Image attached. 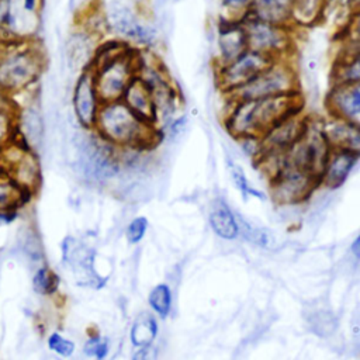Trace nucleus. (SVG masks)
Here are the masks:
<instances>
[{"label":"nucleus","mask_w":360,"mask_h":360,"mask_svg":"<svg viewBox=\"0 0 360 360\" xmlns=\"http://www.w3.org/2000/svg\"><path fill=\"white\" fill-rule=\"evenodd\" d=\"M105 15L108 28L125 44L136 49H148L156 44V28L131 7L114 4Z\"/></svg>","instance_id":"nucleus-8"},{"label":"nucleus","mask_w":360,"mask_h":360,"mask_svg":"<svg viewBox=\"0 0 360 360\" xmlns=\"http://www.w3.org/2000/svg\"><path fill=\"white\" fill-rule=\"evenodd\" d=\"M242 152L249 156L253 162H256L260 155H262V136H257V135H249V136H242V138H238L235 139Z\"/></svg>","instance_id":"nucleus-37"},{"label":"nucleus","mask_w":360,"mask_h":360,"mask_svg":"<svg viewBox=\"0 0 360 360\" xmlns=\"http://www.w3.org/2000/svg\"><path fill=\"white\" fill-rule=\"evenodd\" d=\"M300 110H304L302 91L263 100H226L222 122L235 139L262 136L276 122Z\"/></svg>","instance_id":"nucleus-1"},{"label":"nucleus","mask_w":360,"mask_h":360,"mask_svg":"<svg viewBox=\"0 0 360 360\" xmlns=\"http://www.w3.org/2000/svg\"><path fill=\"white\" fill-rule=\"evenodd\" d=\"M359 159L360 156L353 152L332 149L319 177L321 187H325L328 190H336L343 186L352 174L353 169L356 167Z\"/></svg>","instance_id":"nucleus-17"},{"label":"nucleus","mask_w":360,"mask_h":360,"mask_svg":"<svg viewBox=\"0 0 360 360\" xmlns=\"http://www.w3.org/2000/svg\"><path fill=\"white\" fill-rule=\"evenodd\" d=\"M149 347H138L134 354H132V359L131 360H148V354H149Z\"/></svg>","instance_id":"nucleus-40"},{"label":"nucleus","mask_w":360,"mask_h":360,"mask_svg":"<svg viewBox=\"0 0 360 360\" xmlns=\"http://www.w3.org/2000/svg\"><path fill=\"white\" fill-rule=\"evenodd\" d=\"M83 353L96 360H103L108 354V343L100 336H91L84 342Z\"/></svg>","instance_id":"nucleus-35"},{"label":"nucleus","mask_w":360,"mask_h":360,"mask_svg":"<svg viewBox=\"0 0 360 360\" xmlns=\"http://www.w3.org/2000/svg\"><path fill=\"white\" fill-rule=\"evenodd\" d=\"M39 3H41V0H22V7H24V10H25L28 14L35 15V14L38 13Z\"/></svg>","instance_id":"nucleus-39"},{"label":"nucleus","mask_w":360,"mask_h":360,"mask_svg":"<svg viewBox=\"0 0 360 360\" xmlns=\"http://www.w3.org/2000/svg\"><path fill=\"white\" fill-rule=\"evenodd\" d=\"M17 129L32 149L42 141L44 118L38 107L27 105L22 110H17Z\"/></svg>","instance_id":"nucleus-24"},{"label":"nucleus","mask_w":360,"mask_h":360,"mask_svg":"<svg viewBox=\"0 0 360 360\" xmlns=\"http://www.w3.org/2000/svg\"><path fill=\"white\" fill-rule=\"evenodd\" d=\"M239 224H240V235H243L252 243H255L263 249H271L274 246V236L267 229L259 228V226H252L240 218H239Z\"/></svg>","instance_id":"nucleus-30"},{"label":"nucleus","mask_w":360,"mask_h":360,"mask_svg":"<svg viewBox=\"0 0 360 360\" xmlns=\"http://www.w3.org/2000/svg\"><path fill=\"white\" fill-rule=\"evenodd\" d=\"M148 304L152 308V311L159 315L160 318H166L170 314L172 309V290L167 284L160 283L155 285L149 295H148Z\"/></svg>","instance_id":"nucleus-28"},{"label":"nucleus","mask_w":360,"mask_h":360,"mask_svg":"<svg viewBox=\"0 0 360 360\" xmlns=\"http://www.w3.org/2000/svg\"><path fill=\"white\" fill-rule=\"evenodd\" d=\"M75 148L79 169L87 180L104 183L114 179L122 169L121 149L94 129L80 128L75 138Z\"/></svg>","instance_id":"nucleus-4"},{"label":"nucleus","mask_w":360,"mask_h":360,"mask_svg":"<svg viewBox=\"0 0 360 360\" xmlns=\"http://www.w3.org/2000/svg\"><path fill=\"white\" fill-rule=\"evenodd\" d=\"M10 104H13V98H10V97L0 89V107L10 105Z\"/></svg>","instance_id":"nucleus-42"},{"label":"nucleus","mask_w":360,"mask_h":360,"mask_svg":"<svg viewBox=\"0 0 360 360\" xmlns=\"http://www.w3.org/2000/svg\"><path fill=\"white\" fill-rule=\"evenodd\" d=\"M48 347L56 353L60 357H70L75 353V343L66 338H63L60 333L53 332L48 336Z\"/></svg>","instance_id":"nucleus-33"},{"label":"nucleus","mask_w":360,"mask_h":360,"mask_svg":"<svg viewBox=\"0 0 360 360\" xmlns=\"http://www.w3.org/2000/svg\"><path fill=\"white\" fill-rule=\"evenodd\" d=\"M31 191L21 187L3 167H0V210L18 211L31 197Z\"/></svg>","instance_id":"nucleus-25"},{"label":"nucleus","mask_w":360,"mask_h":360,"mask_svg":"<svg viewBox=\"0 0 360 360\" xmlns=\"http://www.w3.org/2000/svg\"><path fill=\"white\" fill-rule=\"evenodd\" d=\"M208 222L214 233L221 239L233 240L240 235L239 218L224 198H215L212 201Z\"/></svg>","instance_id":"nucleus-21"},{"label":"nucleus","mask_w":360,"mask_h":360,"mask_svg":"<svg viewBox=\"0 0 360 360\" xmlns=\"http://www.w3.org/2000/svg\"><path fill=\"white\" fill-rule=\"evenodd\" d=\"M350 250H352V253H353L354 257L360 259V233L354 238V240H353V243H352V246H350Z\"/></svg>","instance_id":"nucleus-41"},{"label":"nucleus","mask_w":360,"mask_h":360,"mask_svg":"<svg viewBox=\"0 0 360 360\" xmlns=\"http://www.w3.org/2000/svg\"><path fill=\"white\" fill-rule=\"evenodd\" d=\"M301 93V80L292 58L274 59L246 84L225 94L226 100H263Z\"/></svg>","instance_id":"nucleus-5"},{"label":"nucleus","mask_w":360,"mask_h":360,"mask_svg":"<svg viewBox=\"0 0 360 360\" xmlns=\"http://www.w3.org/2000/svg\"><path fill=\"white\" fill-rule=\"evenodd\" d=\"M17 107L15 104L0 107V150L14 138L17 132Z\"/></svg>","instance_id":"nucleus-29"},{"label":"nucleus","mask_w":360,"mask_h":360,"mask_svg":"<svg viewBox=\"0 0 360 360\" xmlns=\"http://www.w3.org/2000/svg\"><path fill=\"white\" fill-rule=\"evenodd\" d=\"M270 197L278 205H298L309 200L314 191L321 187V180L298 167L283 166V169L269 180Z\"/></svg>","instance_id":"nucleus-9"},{"label":"nucleus","mask_w":360,"mask_h":360,"mask_svg":"<svg viewBox=\"0 0 360 360\" xmlns=\"http://www.w3.org/2000/svg\"><path fill=\"white\" fill-rule=\"evenodd\" d=\"M70 104L79 128L93 129L98 111L103 105V100L96 87L94 75L90 68L77 75L72 89Z\"/></svg>","instance_id":"nucleus-12"},{"label":"nucleus","mask_w":360,"mask_h":360,"mask_svg":"<svg viewBox=\"0 0 360 360\" xmlns=\"http://www.w3.org/2000/svg\"><path fill=\"white\" fill-rule=\"evenodd\" d=\"M292 3L294 0H252L246 15L267 22L290 25Z\"/></svg>","instance_id":"nucleus-22"},{"label":"nucleus","mask_w":360,"mask_h":360,"mask_svg":"<svg viewBox=\"0 0 360 360\" xmlns=\"http://www.w3.org/2000/svg\"><path fill=\"white\" fill-rule=\"evenodd\" d=\"M96 252L82 239L66 236L62 242V262L79 285L100 288L105 278L100 277L94 267Z\"/></svg>","instance_id":"nucleus-11"},{"label":"nucleus","mask_w":360,"mask_h":360,"mask_svg":"<svg viewBox=\"0 0 360 360\" xmlns=\"http://www.w3.org/2000/svg\"><path fill=\"white\" fill-rule=\"evenodd\" d=\"M215 66L225 65L249 49L242 20L225 18L218 24L215 38Z\"/></svg>","instance_id":"nucleus-15"},{"label":"nucleus","mask_w":360,"mask_h":360,"mask_svg":"<svg viewBox=\"0 0 360 360\" xmlns=\"http://www.w3.org/2000/svg\"><path fill=\"white\" fill-rule=\"evenodd\" d=\"M322 129L332 149H343L360 156V125L326 114Z\"/></svg>","instance_id":"nucleus-16"},{"label":"nucleus","mask_w":360,"mask_h":360,"mask_svg":"<svg viewBox=\"0 0 360 360\" xmlns=\"http://www.w3.org/2000/svg\"><path fill=\"white\" fill-rule=\"evenodd\" d=\"M59 288V276L48 266H41L32 276V290L39 295H52Z\"/></svg>","instance_id":"nucleus-27"},{"label":"nucleus","mask_w":360,"mask_h":360,"mask_svg":"<svg viewBox=\"0 0 360 360\" xmlns=\"http://www.w3.org/2000/svg\"><path fill=\"white\" fill-rule=\"evenodd\" d=\"M325 108L328 115L360 125V82H332Z\"/></svg>","instance_id":"nucleus-14"},{"label":"nucleus","mask_w":360,"mask_h":360,"mask_svg":"<svg viewBox=\"0 0 360 360\" xmlns=\"http://www.w3.org/2000/svg\"><path fill=\"white\" fill-rule=\"evenodd\" d=\"M332 82H360V44L342 37L332 68Z\"/></svg>","instance_id":"nucleus-20"},{"label":"nucleus","mask_w":360,"mask_h":360,"mask_svg":"<svg viewBox=\"0 0 360 360\" xmlns=\"http://www.w3.org/2000/svg\"><path fill=\"white\" fill-rule=\"evenodd\" d=\"M228 170H229V176L232 179L233 186L239 190V193L242 194L243 198H249V197H260V193H257V190H255L248 177L245 170L242 169V166L233 160H228Z\"/></svg>","instance_id":"nucleus-31"},{"label":"nucleus","mask_w":360,"mask_h":360,"mask_svg":"<svg viewBox=\"0 0 360 360\" xmlns=\"http://www.w3.org/2000/svg\"><path fill=\"white\" fill-rule=\"evenodd\" d=\"M360 8V0H326L325 14L332 11L333 14H340L345 17L346 22L354 11Z\"/></svg>","instance_id":"nucleus-32"},{"label":"nucleus","mask_w":360,"mask_h":360,"mask_svg":"<svg viewBox=\"0 0 360 360\" xmlns=\"http://www.w3.org/2000/svg\"><path fill=\"white\" fill-rule=\"evenodd\" d=\"M248 46L271 59L292 58L295 34L298 32L288 24H274L245 15L242 18Z\"/></svg>","instance_id":"nucleus-6"},{"label":"nucleus","mask_w":360,"mask_h":360,"mask_svg":"<svg viewBox=\"0 0 360 360\" xmlns=\"http://www.w3.org/2000/svg\"><path fill=\"white\" fill-rule=\"evenodd\" d=\"M93 129L120 149L145 150L162 135L156 125L143 121L122 100L103 103Z\"/></svg>","instance_id":"nucleus-2"},{"label":"nucleus","mask_w":360,"mask_h":360,"mask_svg":"<svg viewBox=\"0 0 360 360\" xmlns=\"http://www.w3.org/2000/svg\"><path fill=\"white\" fill-rule=\"evenodd\" d=\"M342 37L360 44V8L352 14L349 21L343 27Z\"/></svg>","instance_id":"nucleus-38"},{"label":"nucleus","mask_w":360,"mask_h":360,"mask_svg":"<svg viewBox=\"0 0 360 360\" xmlns=\"http://www.w3.org/2000/svg\"><path fill=\"white\" fill-rule=\"evenodd\" d=\"M45 66V53L34 38H11L0 53V89L13 98L35 86Z\"/></svg>","instance_id":"nucleus-3"},{"label":"nucleus","mask_w":360,"mask_h":360,"mask_svg":"<svg viewBox=\"0 0 360 360\" xmlns=\"http://www.w3.org/2000/svg\"><path fill=\"white\" fill-rule=\"evenodd\" d=\"M326 0H294L290 25L297 31L314 27L325 18Z\"/></svg>","instance_id":"nucleus-23"},{"label":"nucleus","mask_w":360,"mask_h":360,"mask_svg":"<svg viewBox=\"0 0 360 360\" xmlns=\"http://www.w3.org/2000/svg\"><path fill=\"white\" fill-rule=\"evenodd\" d=\"M221 6L226 11V18L242 20L252 4V0H219Z\"/></svg>","instance_id":"nucleus-36"},{"label":"nucleus","mask_w":360,"mask_h":360,"mask_svg":"<svg viewBox=\"0 0 360 360\" xmlns=\"http://www.w3.org/2000/svg\"><path fill=\"white\" fill-rule=\"evenodd\" d=\"M158 330L159 328H158L156 318L150 312H142L135 318L131 326V332H129L131 343L135 347H149L155 340Z\"/></svg>","instance_id":"nucleus-26"},{"label":"nucleus","mask_w":360,"mask_h":360,"mask_svg":"<svg viewBox=\"0 0 360 360\" xmlns=\"http://www.w3.org/2000/svg\"><path fill=\"white\" fill-rule=\"evenodd\" d=\"M122 101L143 121L158 127V111L155 97L149 84L136 75L129 87L127 89ZM159 128V127H158Z\"/></svg>","instance_id":"nucleus-19"},{"label":"nucleus","mask_w":360,"mask_h":360,"mask_svg":"<svg viewBox=\"0 0 360 360\" xmlns=\"http://www.w3.org/2000/svg\"><path fill=\"white\" fill-rule=\"evenodd\" d=\"M273 60L274 59L260 52L248 49L236 59L225 65L215 66L217 84L224 94H228L250 82L262 70H264Z\"/></svg>","instance_id":"nucleus-10"},{"label":"nucleus","mask_w":360,"mask_h":360,"mask_svg":"<svg viewBox=\"0 0 360 360\" xmlns=\"http://www.w3.org/2000/svg\"><path fill=\"white\" fill-rule=\"evenodd\" d=\"M97 46H98L97 35H94L93 32L87 31L80 25L77 31L70 34L66 44L69 66L80 72L89 69L93 63Z\"/></svg>","instance_id":"nucleus-18"},{"label":"nucleus","mask_w":360,"mask_h":360,"mask_svg":"<svg viewBox=\"0 0 360 360\" xmlns=\"http://www.w3.org/2000/svg\"><path fill=\"white\" fill-rule=\"evenodd\" d=\"M148 226H149V222H148L146 217H143V215L135 217L127 226V231H125L127 240L132 245L139 243L143 239V236L148 231Z\"/></svg>","instance_id":"nucleus-34"},{"label":"nucleus","mask_w":360,"mask_h":360,"mask_svg":"<svg viewBox=\"0 0 360 360\" xmlns=\"http://www.w3.org/2000/svg\"><path fill=\"white\" fill-rule=\"evenodd\" d=\"M330 150L322 129V118L311 115L302 136L284 153L283 166L302 169L319 179Z\"/></svg>","instance_id":"nucleus-7"},{"label":"nucleus","mask_w":360,"mask_h":360,"mask_svg":"<svg viewBox=\"0 0 360 360\" xmlns=\"http://www.w3.org/2000/svg\"><path fill=\"white\" fill-rule=\"evenodd\" d=\"M305 110L295 111L276 122L262 135V155H284L305 132L309 121Z\"/></svg>","instance_id":"nucleus-13"}]
</instances>
